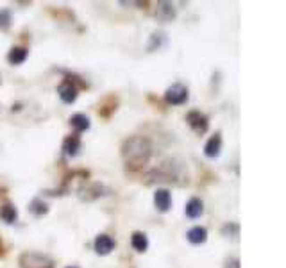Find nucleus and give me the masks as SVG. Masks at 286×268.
Wrapping results in <instances>:
<instances>
[{"label": "nucleus", "instance_id": "nucleus-14", "mask_svg": "<svg viewBox=\"0 0 286 268\" xmlns=\"http://www.w3.org/2000/svg\"><path fill=\"white\" fill-rule=\"evenodd\" d=\"M16 218H18V211L15 206L9 204V202L0 206V220L6 222V223H15Z\"/></svg>", "mask_w": 286, "mask_h": 268}, {"label": "nucleus", "instance_id": "nucleus-9", "mask_svg": "<svg viewBox=\"0 0 286 268\" xmlns=\"http://www.w3.org/2000/svg\"><path fill=\"white\" fill-rule=\"evenodd\" d=\"M154 204H156L158 211L166 213L172 208V195H170L168 190H158L154 193Z\"/></svg>", "mask_w": 286, "mask_h": 268}, {"label": "nucleus", "instance_id": "nucleus-3", "mask_svg": "<svg viewBox=\"0 0 286 268\" xmlns=\"http://www.w3.org/2000/svg\"><path fill=\"white\" fill-rule=\"evenodd\" d=\"M188 97V88L184 84H172L170 88H166V91H165V100L168 102L170 105H182L186 104Z\"/></svg>", "mask_w": 286, "mask_h": 268}, {"label": "nucleus", "instance_id": "nucleus-16", "mask_svg": "<svg viewBox=\"0 0 286 268\" xmlns=\"http://www.w3.org/2000/svg\"><path fill=\"white\" fill-rule=\"evenodd\" d=\"M70 123H72V127L75 129L77 133H84V131H88V129H90V118H88L86 115H82V113H77V115H74V117L70 118Z\"/></svg>", "mask_w": 286, "mask_h": 268}, {"label": "nucleus", "instance_id": "nucleus-5", "mask_svg": "<svg viewBox=\"0 0 286 268\" xmlns=\"http://www.w3.org/2000/svg\"><path fill=\"white\" fill-rule=\"evenodd\" d=\"M154 16L158 18L159 22H172L175 18V7L170 2H158L156 9H154Z\"/></svg>", "mask_w": 286, "mask_h": 268}, {"label": "nucleus", "instance_id": "nucleus-15", "mask_svg": "<svg viewBox=\"0 0 286 268\" xmlns=\"http://www.w3.org/2000/svg\"><path fill=\"white\" fill-rule=\"evenodd\" d=\"M131 245H133L135 251L145 252L147 249H149V238H147V234L136 231V233L133 234V238H131Z\"/></svg>", "mask_w": 286, "mask_h": 268}, {"label": "nucleus", "instance_id": "nucleus-12", "mask_svg": "<svg viewBox=\"0 0 286 268\" xmlns=\"http://www.w3.org/2000/svg\"><path fill=\"white\" fill-rule=\"evenodd\" d=\"M184 213H186V216H190V218H199V216L204 213V204H202V200H200V198H190Z\"/></svg>", "mask_w": 286, "mask_h": 268}, {"label": "nucleus", "instance_id": "nucleus-22", "mask_svg": "<svg viewBox=\"0 0 286 268\" xmlns=\"http://www.w3.org/2000/svg\"><path fill=\"white\" fill-rule=\"evenodd\" d=\"M68 268H77V267H68Z\"/></svg>", "mask_w": 286, "mask_h": 268}, {"label": "nucleus", "instance_id": "nucleus-21", "mask_svg": "<svg viewBox=\"0 0 286 268\" xmlns=\"http://www.w3.org/2000/svg\"><path fill=\"white\" fill-rule=\"evenodd\" d=\"M0 254H2V243H0Z\"/></svg>", "mask_w": 286, "mask_h": 268}, {"label": "nucleus", "instance_id": "nucleus-20", "mask_svg": "<svg viewBox=\"0 0 286 268\" xmlns=\"http://www.w3.org/2000/svg\"><path fill=\"white\" fill-rule=\"evenodd\" d=\"M226 268H240V261L236 259V257H233V259H227V263H226Z\"/></svg>", "mask_w": 286, "mask_h": 268}, {"label": "nucleus", "instance_id": "nucleus-18", "mask_svg": "<svg viewBox=\"0 0 286 268\" xmlns=\"http://www.w3.org/2000/svg\"><path fill=\"white\" fill-rule=\"evenodd\" d=\"M165 41H166V34H165V32H161V30H159V32H154V34H152V38H151V45H149V50H154V48H156V45H158V48L161 47V45H163Z\"/></svg>", "mask_w": 286, "mask_h": 268}, {"label": "nucleus", "instance_id": "nucleus-4", "mask_svg": "<svg viewBox=\"0 0 286 268\" xmlns=\"http://www.w3.org/2000/svg\"><path fill=\"white\" fill-rule=\"evenodd\" d=\"M186 122L193 129V133L197 134H204L208 131V127H210V120L200 111H190L186 115Z\"/></svg>", "mask_w": 286, "mask_h": 268}, {"label": "nucleus", "instance_id": "nucleus-7", "mask_svg": "<svg viewBox=\"0 0 286 268\" xmlns=\"http://www.w3.org/2000/svg\"><path fill=\"white\" fill-rule=\"evenodd\" d=\"M77 91H79V88L74 86V84L68 81H64L58 89L59 97H61V100H63L64 104H74L77 100V95H79Z\"/></svg>", "mask_w": 286, "mask_h": 268}, {"label": "nucleus", "instance_id": "nucleus-19", "mask_svg": "<svg viewBox=\"0 0 286 268\" xmlns=\"http://www.w3.org/2000/svg\"><path fill=\"white\" fill-rule=\"evenodd\" d=\"M9 25H11V11L0 9V29H9Z\"/></svg>", "mask_w": 286, "mask_h": 268}, {"label": "nucleus", "instance_id": "nucleus-13", "mask_svg": "<svg viewBox=\"0 0 286 268\" xmlns=\"http://www.w3.org/2000/svg\"><path fill=\"white\" fill-rule=\"evenodd\" d=\"M27 56H29V50L24 47H13L11 50H9V54H7V61L15 66V64H22L27 59Z\"/></svg>", "mask_w": 286, "mask_h": 268}, {"label": "nucleus", "instance_id": "nucleus-11", "mask_svg": "<svg viewBox=\"0 0 286 268\" xmlns=\"http://www.w3.org/2000/svg\"><path fill=\"white\" fill-rule=\"evenodd\" d=\"M188 241L193 245H200L204 243L206 239H208V229L206 227H200V225H197V227H192L190 231H188Z\"/></svg>", "mask_w": 286, "mask_h": 268}, {"label": "nucleus", "instance_id": "nucleus-10", "mask_svg": "<svg viewBox=\"0 0 286 268\" xmlns=\"http://www.w3.org/2000/svg\"><path fill=\"white\" fill-rule=\"evenodd\" d=\"M63 150H64V154H66V156H70V158L77 156L79 150H81V138H79L77 134L68 136V138L63 141Z\"/></svg>", "mask_w": 286, "mask_h": 268}, {"label": "nucleus", "instance_id": "nucleus-8", "mask_svg": "<svg viewBox=\"0 0 286 268\" xmlns=\"http://www.w3.org/2000/svg\"><path fill=\"white\" fill-rule=\"evenodd\" d=\"M220 150H222V136H220V133H215L210 140H208V143H206L204 154L208 158L213 159L220 156Z\"/></svg>", "mask_w": 286, "mask_h": 268}, {"label": "nucleus", "instance_id": "nucleus-6", "mask_svg": "<svg viewBox=\"0 0 286 268\" xmlns=\"http://www.w3.org/2000/svg\"><path fill=\"white\" fill-rule=\"evenodd\" d=\"M95 252L100 254V256H107L109 252L115 249V239L111 236H107V234H99L97 238H95Z\"/></svg>", "mask_w": 286, "mask_h": 268}, {"label": "nucleus", "instance_id": "nucleus-2", "mask_svg": "<svg viewBox=\"0 0 286 268\" xmlns=\"http://www.w3.org/2000/svg\"><path fill=\"white\" fill-rule=\"evenodd\" d=\"M20 268H54V261L45 254L25 252L20 256Z\"/></svg>", "mask_w": 286, "mask_h": 268}, {"label": "nucleus", "instance_id": "nucleus-1", "mask_svg": "<svg viewBox=\"0 0 286 268\" xmlns=\"http://www.w3.org/2000/svg\"><path fill=\"white\" fill-rule=\"evenodd\" d=\"M151 154H152L151 143H149V140L141 138V136H133V138H129L122 147L123 161H125V164H127V168L133 170V172L143 168V166L149 163Z\"/></svg>", "mask_w": 286, "mask_h": 268}, {"label": "nucleus", "instance_id": "nucleus-17", "mask_svg": "<svg viewBox=\"0 0 286 268\" xmlns=\"http://www.w3.org/2000/svg\"><path fill=\"white\" fill-rule=\"evenodd\" d=\"M29 209L34 213L36 216H41V215H45L48 211V208H47V204L43 202V200H40V198H36V200H32L30 202V206H29Z\"/></svg>", "mask_w": 286, "mask_h": 268}]
</instances>
